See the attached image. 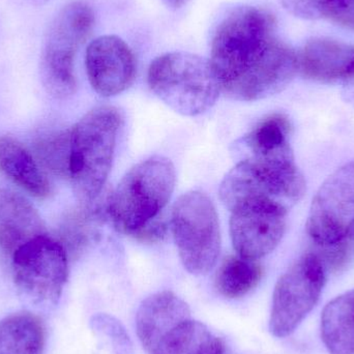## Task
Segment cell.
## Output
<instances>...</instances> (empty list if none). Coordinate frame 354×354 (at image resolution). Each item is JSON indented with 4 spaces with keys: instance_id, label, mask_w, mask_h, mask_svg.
Instances as JSON below:
<instances>
[{
    "instance_id": "cell-1",
    "label": "cell",
    "mask_w": 354,
    "mask_h": 354,
    "mask_svg": "<svg viewBox=\"0 0 354 354\" xmlns=\"http://www.w3.org/2000/svg\"><path fill=\"white\" fill-rule=\"evenodd\" d=\"M209 60L221 91L241 102L280 93L299 72V56L279 37L274 15L255 6L233 8L216 24Z\"/></svg>"
},
{
    "instance_id": "cell-2",
    "label": "cell",
    "mask_w": 354,
    "mask_h": 354,
    "mask_svg": "<svg viewBox=\"0 0 354 354\" xmlns=\"http://www.w3.org/2000/svg\"><path fill=\"white\" fill-rule=\"evenodd\" d=\"M307 191L293 151L239 162L221 183L220 197L230 212L245 205H270L288 212Z\"/></svg>"
},
{
    "instance_id": "cell-3",
    "label": "cell",
    "mask_w": 354,
    "mask_h": 354,
    "mask_svg": "<svg viewBox=\"0 0 354 354\" xmlns=\"http://www.w3.org/2000/svg\"><path fill=\"white\" fill-rule=\"evenodd\" d=\"M122 122V114L116 108L102 106L85 114L71 130L68 177L82 203H91L103 189Z\"/></svg>"
},
{
    "instance_id": "cell-4",
    "label": "cell",
    "mask_w": 354,
    "mask_h": 354,
    "mask_svg": "<svg viewBox=\"0 0 354 354\" xmlns=\"http://www.w3.org/2000/svg\"><path fill=\"white\" fill-rule=\"evenodd\" d=\"M176 185V169L170 160L153 157L137 164L122 177L110 198L108 212L114 226L134 236L160 218Z\"/></svg>"
},
{
    "instance_id": "cell-5",
    "label": "cell",
    "mask_w": 354,
    "mask_h": 354,
    "mask_svg": "<svg viewBox=\"0 0 354 354\" xmlns=\"http://www.w3.org/2000/svg\"><path fill=\"white\" fill-rule=\"evenodd\" d=\"M147 81L161 101L185 116L207 111L222 93L210 60L189 52H169L156 58Z\"/></svg>"
},
{
    "instance_id": "cell-6",
    "label": "cell",
    "mask_w": 354,
    "mask_h": 354,
    "mask_svg": "<svg viewBox=\"0 0 354 354\" xmlns=\"http://www.w3.org/2000/svg\"><path fill=\"white\" fill-rule=\"evenodd\" d=\"M95 26V12L85 1L70 2L54 18L41 53V75L48 93L58 99L77 89L75 58Z\"/></svg>"
},
{
    "instance_id": "cell-7",
    "label": "cell",
    "mask_w": 354,
    "mask_h": 354,
    "mask_svg": "<svg viewBox=\"0 0 354 354\" xmlns=\"http://www.w3.org/2000/svg\"><path fill=\"white\" fill-rule=\"evenodd\" d=\"M171 228L179 257L192 274H206L221 250L220 224L212 200L200 192L183 194L174 204Z\"/></svg>"
},
{
    "instance_id": "cell-8",
    "label": "cell",
    "mask_w": 354,
    "mask_h": 354,
    "mask_svg": "<svg viewBox=\"0 0 354 354\" xmlns=\"http://www.w3.org/2000/svg\"><path fill=\"white\" fill-rule=\"evenodd\" d=\"M18 290L37 305H55L68 281V254L62 243L39 235L21 247L10 260Z\"/></svg>"
},
{
    "instance_id": "cell-9",
    "label": "cell",
    "mask_w": 354,
    "mask_h": 354,
    "mask_svg": "<svg viewBox=\"0 0 354 354\" xmlns=\"http://www.w3.org/2000/svg\"><path fill=\"white\" fill-rule=\"evenodd\" d=\"M326 281L322 258L308 253L281 276L274 287L270 330L277 338L290 336L319 301Z\"/></svg>"
},
{
    "instance_id": "cell-10",
    "label": "cell",
    "mask_w": 354,
    "mask_h": 354,
    "mask_svg": "<svg viewBox=\"0 0 354 354\" xmlns=\"http://www.w3.org/2000/svg\"><path fill=\"white\" fill-rule=\"evenodd\" d=\"M354 226V161L333 172L316 193L310 208L307 231L324 248L342 243Z\"/></svg>"
},
{
    "instance_id": "cell-11",
    "label": "cell",
    "mask_w": 354,
    "mask_h": 354,
    "mask_svg": "<svg viewBox=\"0 0 354 354\" xmlns=\"http://www.w3.org/2000/svg\"><path fill=\"white\" fill-rule=\"evenodd\" d=\"M287 214L270 205H245L232 210L230 235L237 255L257 261L272 253L284 236Z\"/></svg>"
},
{
    "instance_id": "cell-12",
    "label": "cell",
    "mask_w": 354,
    "mask_h": 354,
    "mask_svg": "<svg viewBox=\"0 0 354 354\" xmlns=\"http://www.w3.org/2000/svg\"><path fill=\"white\" fill-rule=\"evenodd\" d=\"M85 68L95 93L114 97L129 88L137 74V62L132 49L118 35H102L86 49Z\"/></svg>"
},
{
    "instance_id": "cell-13",
    "label": "cell",
    "mask_w": 354,
    "mask_h": 354,
    "mask_svg": "<svg viewBox=\"0 0 354 354\" xmlns=\"http://www.w3.org/2000/svg\"><path fill=\"white\" fill-rule=\"evenodd\" d=\"M191 319L185 301L171 291H162L147 297L139 307L137 334L143 348L153 354L174 330Z\"/></svg>"
},
{
    "instance_id": "cell-14",
    "label": "cell",
    "mask_w": 354,
    "mask_h": 354,
    "mask_svg": "<svg viewBox=\"0 0 354 354\" xmlns=\"http://www.w3.org/2000/svg\"><path fill=\"white\" fill-rule=\"evenodd\" d=\"M299 56V71L305 78L322 83L354 79V45L326 37L306 43Z\"/></svg>"
},
{
    "instance_id": "cell-15",
    "label": "cell",
    "mask_w": 354,
    "mask_h": 354,
    "mask_svg": "<svg viewBox=\"0 0 354 354\" xmlns=\"http://www.w3.org/2000/svg\"><path fill=\"white\" fill-rule=\"evenodd\" d=\"M45 226L37 210L20 194L0 189V253L12 259L21 247L39 235Z\"/></svg>"
},
{
    "instance_id": "cell-16",
    "label": "cell",
    "mask_w": 354,
    "mask_h": 354,
    "mask_svg": "<svg viewBox=\"0 0 354 354\" xmlns=\"http://www.w3.org/2000/svg\"><path fill=\"white\" fill-rule=\"evenodd\" d=\"M0 172L35 197L51 194L49 180L30 151L12 137H0Z\"/></svg>"
},
{
    "instance_id": "cell-17",
    "label": "cell",
    "mask_w": 354,
    "mask_h": 354,
    "mask_svg": "<svg viewBox=\"0 0 354 354\" xmlns=\"http://www.w3.org/2000/svg\"><path fill=\"white\" fill-rule=\"evenodd\" d=\"M322 338L330 354H354V289L324 308Z\"/></svg>"
},
{
    "instance_id": "cell-18",
    "label": "cell",
    "mask_w": 354,
    "mask_h": 354,
    "mask_svg": "<svg viewBox=\"0 0 354 354\" xmlns=\"http://www.w3.org/2000/svg\"><path fill=\"white\" fill-rule=\"evenodd\" d=\"M46 330L41 320L19 312L0 320V354H43Z\"/></svg>"
},
{
    "instance_id": "cell-19",
    "label": "cell",
    "mask_w": 354,
    "mask_h": 354,
    "mask_svg": "<svg viewBox=\"0 0 354 354\" xmlns=\"http://www.w3.org/2000/svg\"><path fill=\"white\" fill-rule=\"evenodd\" d=\"M223 341L193 319L171 333L153 354H224Z\"/></svg>"
},
{
    "instance_id": "cell-20",
    "label": "cell",
    "mask_w": 354,
    "mask_h": 354,
    "mask_svg": "<svg viewBox=\"0 0 354 354\" xmlns=\"http://www.w3.org/2000/svg\"><path fill=\"white\" fill-rule=\"evenodd\" d=\"M263 276L262 266L256 260L230 256L216 272V290L226 299H239L258 286Z\"/></svg>"
},
{
    "instance_id": "cell-21",
    "label": "cell",
    "mask_w": 354,
    "mask_h": 354,
    "mask_svg": "<svg viewBox=\"0 0 354 354\" xmlns=\"http://www.w3.org/2000/svg\"><path fill=\"white\" fill-rule=\"evenodd\" d=\"M290 137L291 124L288 118L283 114L274 113L262 120L243 141L252 157H263L292 151Z\"/></svg>"
},
{
    "instance_id": "cell-22",
    "label": "cell",
    "mask_w": 354,
    "mask_h": 354,
    "mask_svg": "<svg viewBox=\"0 0 354 354\" xmlns=\"http://www.w3.org/2000/svg\"><path fill=\"white\" fill-rule=\"evenodd\" d=\"M37 155L41 163L58 176L70 174L71 131L51 133L39 139Z\"/></svg>"
},
{
    "instance_id": "cell-23",
    "label": "cell",
    "mask_w": 354,
    "mask_h": 354,
    "mask_svg": "<svg viewBox=\"0 0 354 354\" xmlns=\"http://www.w3.org/2000/svg\"><path fill=\"white\" fill-rule=\"evenodd\" d=\"M347 1L348 0H280L287 12L304 20H330Z\"/></svg>"
},
{
    "instance_id": "cell-24",
    "label": "cell",
    "mask_w": 354,
    "mask_h": 354,
    "mask_svg": "<svg viewBox=\"0 0 354 354\" xmlns=\"http://www.w3.org/2000/svg\"><path fill=\"white\" fill-rule=\"evenodd\" d=\"M330 20L344 28L354 30V0H348L338 12L333 15Z\"/></svg>"
},
{
    "instance_id": "cell-25",
    "label": "cell",
    "mask_w": 354,
    "mask_h": 354,
    "mask_svg": "<svg viewBox=\"0 0 354 354\" xmlns=\"http://www.w3.org/2000/svg\"><path fill=\"white\" fill-rule=\"evenodd\" d=\"M166 8L169 10L176 12V10H180L187 3V0H162Z\"/></svg>"
},
{
    "instance_id": "cell-26",
    "label": "cell",
    "mask_w": 354,
    "mask_h": 354,
    "mask_svg": "<svg viewBox=\"0 0 354 354\" xmlns=\"http://www.w3.org/2000/svg\"><path fill=\"white\" fill-rule=\"evenodd\" d=\"M354 227V226H353Z\"/></svg>"
}]
</instances>
